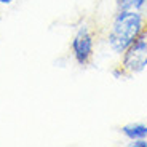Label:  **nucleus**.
<instances>
[{"label":"nucleus","instance_id":"6","mask_svg":"<svg viewBox=\"0 0 147 147\" xmlns=\"http://www.w3.org/2000/svg\"><path fill=\"white\" fill-rule=\"evenodd\" d=\"M131 147H147V139H134L129 142Z\"/></svg>","mask_w":147,"mask_h":147},{"label":"nucleus","instance_id":"1","mask_svg":"<svg viewBox=\"0 0 147 147\" xmlns=\"http://www.w3.org/2000/svg\"><path fill=\"white\" fill-rule=\"evenodd\" d=\"M147 26V16L141 10H117L112 18L106 42L112 53L121 56Z\"/></svg>","mask_w":147,"mask_h":147},{"label":"nucleus","instance_id":"3","mask_svg":"<svg viewBox=\"0 0 147 147\" xmlns=\"http://www.w3.org/2000/svg\"><path fill=\"white\" fill-rule=\"evenodd\" d=\"M96 34L90 24L83 22L75 30L72 40H70V51L75 59V63L82 67H86L93 63L96 51Z\"/></svg>","mask_w":147,"mask_h":147},{"label":"nucleus","instance_id":"4","mask_svg":"<svg viewBox=\"0 0 147 147\" xmlns=\"http://www.w3.org/2000/svg\"><path fill=\"white\" fill-rule=\"evenodd\" d=\"M121 134L129 141L134 139H147V123L136 121V123H126L121 126Z\"/></svg>","mask_w":147,"mask_h":147},{"label":"nucleus","instance_id":"7","mask_svg":"<svg viewBox=\"0 0 147 147\" xmlns=\"http://www.w3.org/2000/svg\"><path fill=\"white\" fill-rule=\"evenodd\" d=\"M13 2H16V0H0V5H11Z\"/></svg>","mask_w":147,"mask_h":147},{"label":"nucleus","instance_id":"2","mask_svg":"<svg viewBox=\"0 0 147 147\" xmlns=\"http://www.w3.org/2000/svg\"><path fill=\"white\" fill-rule=\"evenodd\" d=\"M147 67V26L120 56L118 69L114 70L117 77H131L141 74Z\"/></svg>","mask_w":147,"mask_h":147},{"label":"nucleus","instance_id":"5","mask_svg":"<svg viewBox=\"0 0 147 147\" xmlns=\"http://www.w3.org/2000/svg\"><path fill=\"white\" fill-rule=\"evenodd\" d=\"M117 10H142L147 0H117Z\"/></svg>","mask_w":147,"mask_h":147}]
</instances>
